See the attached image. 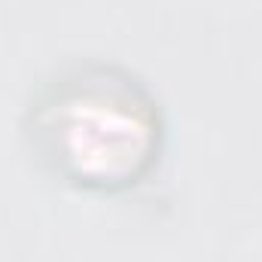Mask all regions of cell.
<instances>
[{"label":"cell","mask_w":262,"mask_h":262,"mask_svg":"<svg viewBox=\"0 0 262 262\" xmlns=\"http://www.w3.org/2000/svg\"><path fill=\"white\" fill-rule=\"evenodd\" d=\"M34 143L70 183L119 189L149 168L159 116L146 92L125 73L89 67L40 95Z\"/></svg>","instance_id":"1"}]
</instances>
